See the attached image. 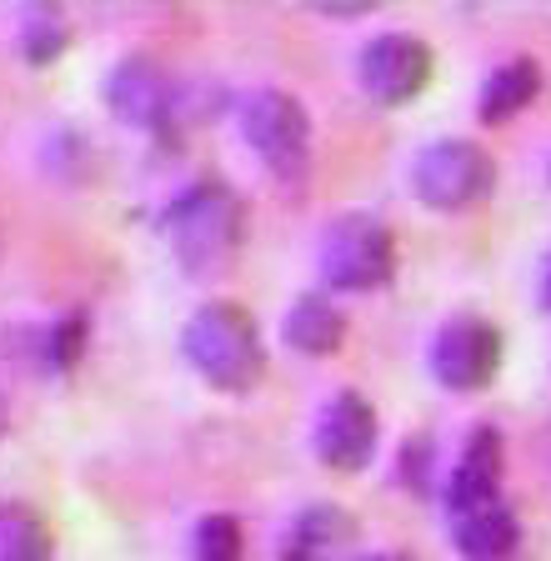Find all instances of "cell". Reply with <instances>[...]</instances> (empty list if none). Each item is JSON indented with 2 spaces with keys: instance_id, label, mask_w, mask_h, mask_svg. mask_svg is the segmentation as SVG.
Here are the masks:
<instances>
[{
  "instance_id": "5bb4252c",
  "label": "cell",
  "mask_w": 551,
  "mask_h": 561,
  "mask_svg": "<svg viewBox=\"0 0 551 561\" xmlns=\"http://www.w3.org/2000/svg\"><path fill=\"white\" fill-rule=\"evenodd\" d=\"M352 537H356V526L341 506H311V512H301L291 522L286 561H331Z\"/></svg>"
},
{
  "instance_id": "44dd1931",
  "label": "cell",
  "mask_w": 551,
  "mask_h": 561,
  "mask_svg": "<svg viewBox=\"0 0 551 561\" xmlns=\"http://www.w3.org/2000/svg\"><path fill=\"white\" fill-rule=\"evenodd\" d=\"M0 432H5V407H0Z\"/></svg>"
},
{
  "instance_id": "52a82bcc",
  "label": "cell",
  "mask_w": 551,
  "mask_h": 561,
  "mask_svg": "<svg viewBox=\"0 0 551 561\" xmlns=\"http://www.w3.org/2000/svg\"><path fill=\"white\" fill-rule=\"evenodd\" d=\"M432 371L451 391H481L502 371V331L486 316H451L432 341Z\"/></svg>"
},
{
  "instance_id": "d6986e66",
  "label": "cell",
  "mask_w": 551,
  "mask_h": 561,
  "mask_svg": "<svg viewBox=\"0 0 551 561\" xmlns=\"http://www.w3.org/2000/svg\"><path fill=\"white\" fill-rule=\"evenodd\" d=\"M541 301L551 306V256H547V266H541Z\"/></svg>"
},
{
  "instance_id": "5b68a950",
  "label": "cell",
  "mask_w": 551,
  "mask_h": 561,
  "mask_svg": "<svg viewBox=\"0 0 551 561\" xmlns=\"http://www.w3.org/2000/svg\"><path fill=\"white\" fill-rule=\"evenodd\" d=\"M241 130L276 181H301L306 175V165H311V116L296 95L276 91V85L251 91L241 101Z\"/></svg>"
},
{
  "instance_id": "2e32d148",
  "label": "cell",
  "mask_w": 551,
  "mask_h": 561,
  "mask_svg": "<svg viewBox=\"0 0 551 561\" xmlns=\"http://www.w3.org/2000/svg\"><path fill=\"white\" fill-rule=\"evenodd\" d=\"M196 561H246V531L226 512L200 516L196 526Z\"/></svg>"
},
{
  "instance_id": "e0dca14e",
  "label": "cell",
  "mask_w": 551,
  "mask_h": 561,
  "mask_svg": "<svg viewBox=\"0 0 551 561\" xmlns=\"http://www.w3.org/2000/svg\"><path fill=\"white\" fill-rule=\"evenodd\" d=\"M21 50L31 60H56L60 50H66V21H60V15H50V11L31 15V25L21 31Z\"/></svg>"
},
{
  "instance_id": "8fae6325",
  "label": "cell",
  "mask_w": 551,
  "mask_h": 561,
  "mask_svg": "<svg viewBox=\"0 0 551 561\" xmlns=\"http://www.w3.org/2000/svg\"><path fill=\"white\" fill-rule=\"evenodd\" d=\"M451 541L471 561H512L516 541H521V526H516L506 502H486V506L451 512Z\"/></svg>"
},
{
  "instance_id": "9a60e30c",
  "label": "cell",
  "mask_w": 551,
  "mask_h": 561,
  "mask_svg": "<svg viewBox=\"0 0 551 561\" xmlns=\"http://www.w3.org/2000/svg\"><path fill=\"white\" fill-rule=\"evenodd\" d=\"M50 522L25 502H0V561H50Z\"/></svg>"
},
{
  "instance_id": "8992f818",
  "label": "cell",
  "mask_w": 551,
  "mask_h": 561,
  "mask_svg": "<svg viewBox=\"0 0 551 561\" xmlns=\"http://www.w3.org/2000/svg\"><path fill=\"white\" fill-rule=\"evenodd\" d=\"M361 85L371 101L381 105H406L416 101V95L432 85V46H426L422 35H411V31H381L366 41L361 50Z\"/></svg>"
},
{
  "instance_id": "30bf717a",
  "label": "cell",
  "mask_w": 551,
  "mask_h": 561,
  "mask_svg": "<svg viewBox=\"0 0 551 561\" xmlns=\"http://www.w3.org/2000/svg\"><path fill=\"white\" fill-rule=\"evenodd\" d=\"M502 471H506L502 432H496V426H477V432L467 436V446H461L451 481H446V502H451V512L502 502Z\"/></svg>"
},
{
  "instance_id": "7a4b0ae2",
  "label": "cell",
  "mask_w": 551,
  "mask_h": 561,
  "mask_svg": "<svg viewBox=\"0 0 551 561\" xmlns=\"http://www.w3.org/2000/svg\"><path fill=\"white\" fill-rule=\"evenodd\" d=\"M186 362L196 366L200 381H211L216 391H251L266 376V346H261L256 316L241 301H206L186 321L181 336Z\"/></svg>"
},
{
  "instance_id": "9c48e42d",
  "label": "cell",
  "mask_w": 551,
  "mask_h": 561,
  "mask_svg": "<svg viewBox=\"0 0 551 561\" xmlns=\"http://www.w3.org/2000/svg\"><path fill=\"white\" fill-rule=\"evenodd\" d=\"M376 451V411L361 391H341L317 421V456L331 471H361Z\"/></svg>"
},
{
  "instance_id": "6da1fadb",
  "label": "cell",
  "mask_w": 551,
  "mask_h": 561,
  "mask_svg": "<svg viewBox=\"0 0 551 561\" xmlns=\"http://www.w3.org/2000/svg\"><path fill=\"white\" fill-rule=\"evenodd\" d=\"M161 231L191 276H216V271L231 266L241 241H246V201L236 196L226 181H216V175L191 181L165 206Z\"/></svg>"
},
{
  "instance_id": "ac0fdd59",
  "label": "cell",
  "mask_w": 551,
  "mask_h": 561,
  "mask_svg": "<svg viewBox=\"0 0 551 561\" xmlns=\"http://www.w3.org/2000/svg\"><path fill=\"white\" fill-rule=\"evenodd\" d=\"M81 341H85V316L76 311V316H66L56 327V336H50V362H56L60 371H71L76 356H81Z\"/></svg>"
},
{
  "instance_id": "4fadbf2b",
  "label": "cell",
  "mask_w": 551,
  "mask_h": 561,
  "mask_svg": "<svg viewBox=\"0 0 551 561\" xmlns=\"http://www.w3.org/2000/svg\"><path fill=\"white\" fill-rule=\"evenodd\" d=\"M282 331H286V346L301 351V356H331V351L341 346V336H346V316H341L326 296L311 291V296H301V301H291Z\"/></svg>"
},
{
  "instance_id": "3957f363",
  "label": "cell",
  "mask_w": 551,
  "mask_h": 561,
  "mask_svg": "<svg viewBox=\"0 0 551 561\" xmlns=\"http://www.w3.org/2000/svg\"><path fill=\"white\" fill-rule=\"evenodd\" d=\"M411 186H416L422 206L446 210V216L477 210L496 186V161L486 146H477V140L446 136V140L422 146L416 165H411Z\"/></svg>"
},
{
  "instance_id": "ba28073f",
  "label": "cell",
  "mask_w": 551,
  "mask_h": 561,
  "mask_svg": "<svg viewBox=\"0 0 551 561\" xmlns=\"http://www.w3.org/2000/svg\"><path fill=\"white\" fill-rule=\"evenodd\" d=\"M106 101L116 111V121L141 130H161L176 121L181 105V85L171 81V70L156 56H126L106 81Z\"/></svg>"
},
{
  "instance_id": "7c38bea8",
  "label": "cell",
  "mask_w": 551,
  "mask_h": 561,
  "mask_svg": "<svg viewBox=\"0 0 551 561\" xmlns=\"http://www.w3.org/2000/svg\"><path fill=\"white\" fill-rule=\"evenodd\" d=\"M541 91V66L531 56H516L506 60V66H496L492 76H486V85H481V121L486 126H502V121L521 116L531 101H537Z\"/></svg>"
},
{
  "instance_id": "277c9868",
  "label": "cell",
  "mask_w": 551,
  "mask_h": 561,
  "mask_svg": "<svg viewBox=\"0 0 551 561\" xmlns=\"http://www.w3.org/2000/svg\"><path fill=\"white\" fill-rule=\"evenodd\" d=\"M321 276L336 291H376L397 276V236L387 221L352 210L321 236Z\"/></svg>"
},
{
  "instance_id": "ffe728a7",
  "label": "cell",
  "mask_w": 551,
  "mask_h": 561,
  "mask_svg": "<svg viewBox=\"0 0 551 561\" xmlns=\"http://www.w3.org/2000/svg\"><path fill=\"white\" fill-rule=\"evenodd\" d=\"M356 561H411L406 551H376V557H356Z\"/></svg>"
}]
</instances>
